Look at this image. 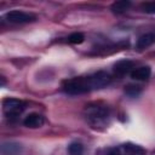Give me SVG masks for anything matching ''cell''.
I'll return each instance as SVG.
<instances>
[{
  "mask_svg": "<svg viewBox=\"0 0 155 155\" xmlns=\"http://www.w3.org/2000/svg\"><path fill=\"white\" fill-rule=\"evenodd\" d=\"M111 78L107 71H97L85 76H76L73 79L64 80L62 82V88L69 94H80L90 92L93 90H99L110 82Z\"/></svg>",
  "mask_w": 155,
  "mask_h": 155,
  "instance_id": "obj_1",
  "label": "cell"
},
{
  "mask_svg": "<svg viewBox=\"0 0 155 155\" xmlns=\"http://www.w3.org/2000/svg\"><path fill=\"white\" fill-rule=\"evenodd\" d=\"M85 116L88 124L93 127H104L109 124V108L101 103H90L85 107Z\"/></svg>",
  "mask_w": 155,
  "mask_h": 155,
  "instance_id": "obj_2",
  "label": "cell"
},
{
  "mask_svg": "<svg viewBox=\"0 0 155 155\" xmlns=\"http://www.w3.org/2000/svg\"><path fill=\"white\" fill-rule=\"evenodd\" d=\"M25 102L17 98H5L2 101V111L7 117H16L25 109Z\"/></svg>",
  "mask_w": 155,
  "mask_h": 155,
  "instance_id": "obj_3",
  "label": "cell"
},
{
  "mask_svg": "<svg viewBox=\"0 0 155 155\" xmlns=\"http://www.w3.org/2000/svg\"><path fill=\"white\" fill-rule=\"evenodd\" d=\"M108 155H145V150L133 143H125L109 150Z\"/></svg>",
  "mask_w": 155,
  "mask_h": 155,
  "instance_id": "obj_4",
  "label": "cell"
},
{
  "mask_svg": "<svg viewBox=\"0 0 155 155\" xmlns=\"http://www.w3.org/2000/svg\"><path fill=\"white\" fill-rule=\"evenodd\" d=\"M5 18L10 22V23H28V22H33L35 21V16L28 12H23V11H18V10H13L10 11L5 15Z\"/></svg>",
  "mask_w": 155,
  "mask_h": 155,
  "instance_id": "obj_5",
  "label": "cell"
},
{
  "mask_svg": "<svg viewBox=\"0 0 155 155\" xmlns=\"http://www.w3.org/2000/svg\"><path fill=\"white\" fill-rule=\"evenodd\" d=\"M132 68H133V63L128 59H121V61H117L115 64H114V74L117 75V76H124L126 75L127 73L132 71Z\"/></svg>",
  "mask_w": 155,
  "mask_h": 155,
  "instance_id": "obj_6",
  "label": "cell"
},
{
  "mask_svg": "<svg viewBox=\"0 0 155 155\" xmlns=\"http://www.w3.org/2000/svg\"><path fill=\"white\" fill-rule=\"evenodd\" d=\"M45 122V119L42 115L40 114H36V113H31L29 115H27L23 120V124L24 126L29 127V128H38V127H41Z\"/></svg>",
  "mask_w": 155,
  "mask_h": 155,
  "instance_id": "obj_7",
  "label": "cell"
},
{
  "mask_svg": "<svg viewBox=\"0 0 155 155\" xmlns=\"http://www.w3.org/2000/svg\"><path fill=\"white\" fill-rule=\"evenodd\" d=\"M154 42H155V31L145 33V34L140 35V36L137 39L136 48H137V50H144V48L151 46Z\"/></svg>",
  "mask_w": 155,
  "mask_h": 155,
  "instance_id": "obj_8",
  "label": "cell"
},
{
  "mask_svg": "<svg viewBox=\"0 0 155 155\" xmlns=\"http://www.w3.org/2000/svg\"><path fill=\"white\" fill-rule=\"evenodd\" d=\"M150 74H151V70L149 67H139L137 69H133L131 71V78L134 79V80H139V81H144V80H148L150 78Z\"/></svg>",
  "mask_w": 155,
  "mask_h": 155,
  "instance_id": "obj_9",
  "label": "cell"
},
{
  "mask_svg": "<svg viewBox=\"0 0 155 155\" xmlns=\"http://www.w3.org/2000/svg\"><path fill=\"white\" fill-rule=\"evenodd\" d=\"M21 150H22V147L18 143H2L1 145L2 155H19Z\"/></svg>",
  "mask_w": 155,
  "mask_h": 155,
  "instance_id": "obj_10",
  "label": "cell"
},
{
  "mask_svg": "<svg viewBox=\"0 0 155 155\" xmlns=\"http://www.w3.org/2000/svg\"><path fill=\"white\" fill-rule=\"evenodd\" d=\"M131 6V2L127 1V0H120V1H115L111 4L110 6V10L114 12V13H122L125 11H127Z\"/></svg>",
  "mask_w": 155,
  "mask_h": 155,
  "instance_id": "obj_11",
  "label": "cell"
},
{
  "mask_svg": "<svg viewBox=\"0 0 155 155\" xmlns=\"http://www.w3.org/2000/svg\"><path fill=\"white\" fill-rule=\"evenodd\" d=\"M68 153H69V155H82L84 154V147L79 142H73L68 147Z\"/></svg>",
  "mask_w": 155,
  "mask_h": 155,
  "instance_id": "obj_12",
  "label": "cell"
},
{
  "mask_svg": "<svg viewBox=\"0 0 155 155\" xmlns=\"http://www.w3.org/2000/svg\"><path fill=\"white\" fill-rule=\"evenodd\" d=\"M142 92V87L138 85H127L125 87V93L130 97H138Z\"/></svg>",
  "mask_w": 155,
  "mask_h": 155,
  "instance_id": "obj_13",
  "label": "cell"
},
{
  "mask_svg": "<svg viewBox=\"0 0 155 155\" xmlns=\"http://www.w3.org/2000/svg\"><path fill=\"white\" fill-rule=\"evenodd\" d=\"M84 40H85V36L81 33H73L68 38V41L71 44H81V42H84Z\"/></svg>",
  "mask_w": 155,
  "mask_h": 155,
  "instance_id": "obj_14",
  "label": "cell"
},
{
  "mask_svg": "<svg viewBox=\"0 0 155 155\" xmlns=\"http://www.w3.org/2000/svg\"><path fill=\"white\" fill-rule=\"evenodd\" d=\"M142 8L147 13H155V2H143Z\"/></svg>",
  "mask_w": 155,
  "mask_h": 155,
  "instance_id": "obj_15",
  "label": "cell"
}]
</instances>
